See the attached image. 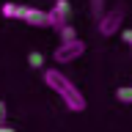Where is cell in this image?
I'll list each match as a JSON object with an SVG mask.
<instances>
[{
	"label": "cell",
	"instance_id": "1",
	"mask_svg": "<svg viewBox=\"0 0 132 132\" xmlns=\"http://www.w3.org/2000/svg\"><path fill=\"white\" fill-rule=\"evenodd\" d=\"M41 80H44V85H47L50 91H55L58 96H61V102L66 105L69 113H82V110H85L82 91L77 88L61 69H44V72H41Z\"/></svg>",
	"mask_w": 132,
	"mask_h": 132
},
{
	"label": "cell",
	"instance_id": "2",
	"mask_svg": "<svg viewBox=\"0 0 132 132\" xmlns=\"http://www.w3.org/2000/svg\"><path fill=\"white\" fill-rule=\"evenodd\" d=\"M85 52V41H80V39H74V41H69V44H58L55 47V52H52V58H55V63H72V61H77V58Z\"/></svg>",
	"mask_w": 132,
	"mask_h": 132
},
{
	"label": "cell",
	"instance_id": "3",
	"mask_svg": "<svg viewBox=\"0 0 132 132\" xmlns=\"http://www.w3.org/2000/svg\"><path fill=\"white\" fill-rule=\"evenodd\" d=\"M121 22H124V11L121 8H113V11H105L96 19V30L102 36H113V33L121 30Z\"/></svg>",
	"mask_w": 132,
	"mask_h": 132
},
{
	"label": "cell",
	"instance_id": "4",
	"mask_svg": "<svg viewBox=\"0 0 132 132\" xmlns=\"http://www.w3.org/2000/svg\"><path fill=\"white\" fill-rule=\"evenodd\" d=\"M69 14H72V6L69 0H55V6L47 11V19H50V28L61 30L63 25H69Z\"/></svg>",
	"mask_w": 132,
	"mask_h": 132
},
{
	"label": "cell",
	"instance_id": "5",
	"mask_svg": "<svg viewBox=\"0 0 132 132\" xmlns=\"http://www.w3.org/2000/svg\"><path fill=\"white\" fill-rule=\"evenodd\" d=\"M25 25H30V28H50V19H47V11H41V8H30V6H22V14H19Z\"/></svg>",
	"mask_w": 132,
	"mask_h": 132
},
{
	"label": "cell",
	"instance_id": "6",
	"mask_svg": "<svg viewBox=\"0 0 132 132\" xmlns=\"http://www.w3.org/2000/svg\"><path fill=\"white\" fill-rule=\"evenodd\" d=\"M0 14L6 16V19H19V14H22V6H19V3H3Z\"/></svg>",
	"mask_w": 132,
	"mask_h": 132
},
{
	"label": "cell",
	"instance_id": "7",
	"mask_svg": "<svg viewBox=\"0 0 132 132\" xmlns=\"http://www.w3.org/2000/svg\"><path fill=\"white\" fill-rule=\"evenodd\" d=\"M116 99H118L121 105H132V85H121V88H116Z\"/></svg>",
	"mask_w": 132,
	"mask_h": 132
},
{
	"label": "cell",
	"instance_id": "8",
	"mask_svg": "<svg viewBox=\"0 0 132 132\" xmlns=\"http://www.w3.org/2000/svg\"><path fill=\"white\" fill-rule=\"evenodd\" d=\"M58 33H61V44H69V41H74V39H77V30H74L72 25H63Z\"/></svg>",
	"mask_w": 132,
	"mask_h": 132
},
{
	"label": "cell",
	"instance_id": "9",
	"mask_svg": "<svg viewBox=\"0 0 132 132\" xmlns=\"http://www.w3.org/2000/svg\"><path fill=\"white\" fill-rule=\"evenodd\" d=\"M28 63H30L33 69H41V72H44V55H41V52H30V55H28Z\"/></svg>",
	"mask_w": 132,
	"mask_h": 132
},
{
	"label": "cell",
	"instance_id": "10",
	"mask_svg": "<svg viewBox=\"0 0 132 132\" xmlns=\"http://www.w3.org/2000/svg\"><path fill=\"white\" fill-rule=\"evenodd\" d=\"M88 6H91V14L96 16V19L105 14V0H88Z\"/></svg>",
	"mask_w": 132,
	"mask_h": 132
},
{
	"label": "cell",
	"instance_id": "11",
	"mask_svg": "<svg viewBox=\"0 0 132 132\" xmlns=\"http://www.w3.org/2000/svg\"><path fill=\"white\" fill-rule=\"evenodd\" d=\"M121 39H124V44L132 50V30H124V33H121Z\"/></svg>",
	"mask_w": 132,
	"mask_h": 132
},
{
	"label": "cell",
	"instance_id": "12",
	"mask_svg": "<svg viewBox=\"0 0 132 132\" xmlns=\"http://www.w3.org/2000/svg\"><path fill=\"white\" fill-rule=\"evenodd\" d=\"M6 113H8V110H6V102L0 99V124H6Z\"/></svg>",
	"mask_w": 132,
	"mask_h": 132
},
{
	"label": "cell",
	"instance_id": "13",
	"mask_svg": "<svg viewBox=\"0 0 132 132\" xmlns=\"http://www.w3.org/2000/svg\"><path fill=\"white\" fill-rule=\"evenodd\" d=\"M0 132H16L14 127H8V124H0Z\"/></svg>",
	"mask_w": 132,
	"mask_h": 132
}]
</instances>
